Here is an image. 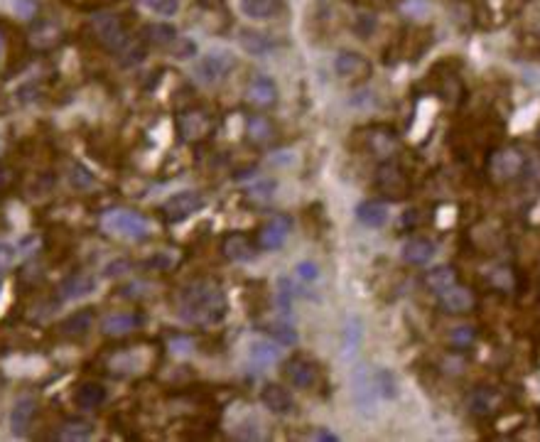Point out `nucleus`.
Wrapping results in <instances>:
<instances>
[{"instance_id":"nucleus-1","label":"nucleus","mask_w":540,"mask_h":442,"mask_svg":"<svg viewBox=\"0 0 540 442\" xmlns=\"http://www.w3.org/2000/svg\"><path fill=\"white\" fill-rule=\"evenodd\" d=\"M180 315L192 324H216L226 315V297L221 287L211 280H194L187 287H182L180 297Z\"/></svg>"},{"instance_id":"nucleus-2","label":"nucleus","mask_w":540,"mask_h":442,"mask_svg":"<svg viewBox=\"0 0 540 442\" xmlns=\"http://www.w3.org/2000/svg\"><path fill=\"white\" fill-rule=\"evenodd\" d=\"M104 228L114 236L121 238H145L150 233V223H148L145 216H140L138 211H128V209H116L109 211L104 216Z\"/></svg>"},{"instance_id":"nucleus-3","label":"nucleus","mask_w":540,"mask_h":442,"mask_svg":"<svg viewBox=\"0 0 540 442\" xmlns=\"http://www.w3.org/2000/svg\"><path fill=\"white\" fill-rule=\"evenodd\" d=\"M91 30L94 37L111 52H121L128 42V32L123 28L121 18L114 13H96L91 18Z\"/></svg>"},{"instance_id":"nucleus-4","label":"nucleus","mask_w":540,"mask_h":442,"mask_svg":"<svg viewBox=\"0 0 540 442\" xmlns=\"http://www.w3.org/2000/svg\"><path fill=\"white\" fill-rule=\"evenodd\" d=\"M233 67H236V60H233V55H228V52H224V50H214L199 64H197L194 77H197V82H199V84H206V87H216V84H221L224 79L231 74Z\"/></svg>"},{"instance_id":"nucleus-5","label":"nucleus","mask_w":540,"mask_h":442,"mask_svg":"<svg viewBox=\"0 0 540 442\" xmlns=\"http://www.w3.org/2000/svg\"><path fill=\"white\" fill-rule=\"evenodd\" d=\"M204 197L199 194V192L194 189H184V192H177V194H172L167 201H165L162 211H165V219H167L170 223H180L184 219H189L192 214H197V211L204 209Z\"/></svg>"},{"instance_id":"nucleus-6","label":"nucleus","mask_w":540,"mask_h":442,"mask_svg":"<svg viewBox=\"0 0 540 442\" xmlns=\"http://www.w3.org/2000/svg\"><path fill=\"white\" fill-rule=\"evenodd\" d=\"M351 386H354L356 406H359L363 413H373V408H376V398H378L376 376H373L366 366H359V369L354 371V376H351Z\"/></svg>"},{"instance_id":"nucleus-7","label":"nucleus","mask_w":540,"mask_h":442,"mask_svg":"<svg viewBox=\"0 0 540 442\" xmlns=\"http://www.w3.org/2000/svg\"><path fill=\"white\" fill-rule=\"evenodd\" d=\"M287 233H290V219L282 214L270 216L258 231V246L263 251H275V248H280L285 243Z\"/></svg>"},{"instance_id":"nucleus-8","label":"nucleus","mask_w":540,"mask_h":442,"mask_svg":"<svg viewBox=\"0 0 540 442\" xmlns=\"http://www.w3.org/2000/svg\"><path fill=\"white\" fill-rule=\"evenodd\" d=\"M285 379L290 381V386L300 388V391H307V388L317 386L319 381V371L317 366L309 359H302V356H295L285 364Z\"/></svg>"},{"instance_id":"nucleus-9","label":"nucleus","mask_w":540,"mask_h":442,"mask_svg":"<svg viewBox=\"0 0 540 442\" xmlns=\"http://www.w3.org/2000/svg\"><path fill=\"white\" fill-rule=\"evenodd\" d=\"M246 96H248L250 104L260 106V109H268L277 101V87L270 77H253L246 87Z\"/></svg>"},{"instance_id":"nucleus-10","label":"nucleus","mask_w":540,"mask_h":442,"mask_svg":"<svg viewBox=\"0 0 540 442\" xmlns=\"http://www.w3.org/2000/svg\"><path fill=\"white\" fill-rule=\"evenodd\" d=\"M260 401H263V406L275 415H287V413H292V408H295V401H292L290 391H285V388L277 386V383H268V386L263 388Z\"/></svg>"},{"instance_id":"nucleus-11","label":"nucleus","mask_w":540,"mask_h":442,"mask_svg":"<svg viewBox=\"0 0 540 442\" xmlns=\"http://www.w3.org/2000/svg\"><path fill=\"white\" fill-rule=\"evenodd\" d=\"M35 411H37V403L35 398L30 396H23L15 401L13 406V413H10V430L13 435H25L32 425V418H35Z\"/></svg>"},{"instance_id":"nucleus-12","label":"nucleus","mask_w":540,"mask_h":442,"mask_svg":"<svg viewBox=\"0 0 540 442\" xmlns=\"http://www.w3.org/2000/svg\"><path fill=\"white\" fill-rule=\"evenodd\" d=\"M472 305H474V295H472V290H467V287L452 285L450 290L440 295L442 312H450V315H462V312L472 310Z\"/></svg>"},{"instance_id":"nucleus-13","label":"nucleus","mask_w":540,"mask_h":442,"mask_svg":"<svg viewBox=\"0 0 540 442\" xmlns=\"http://www.w3.org/2000/svg\"><path fill=\"white\" fill-rule=\"evenodd\" d=\"M143 324L140 315H133V312H116V315H109L101 322V332L109 334V337H123V334H131L133 329H138Z\"/></svg>"},{"instance_id":"nucleus-14","label":"nucleus","mask_w":540,"mask_h":442,"mask_svg":"<svg viewBox=\"0 0 540 442\" xmlns=\"http://www.w3.org/2000/svg\"><path fill=\"white\" fill-rule=\"evenodd\" d=\"M96 287V278L94 275H87V273H77L72 278H67L64 283L60 285V297L62 300H82L94 292Z\"/></svg>"},{"instance_id":"nucleus-15","label":"nucleus","mask_w":540,"mask_h":442,"mask_svg":"<svg viewBox=\"0 0 540 442\" xmlns=\"http://www.w3.org/2000/svg\"><path fill=\"white\" fill-rule=\"evenodd\" d=\"M521 170H523V158L518 155L516 150H499L494 158H491V172L501 179L516 177Z\"/></svg>"},{"instance_id":"nucleus-16","label":"nucleus","mask_w":540,"mask_h":442,"mask_svg":"<svg viewBox=\"0 0 540 442\" xmlns=\"http://www.w3.org/2000/svg\"><path fill=\"white\" fill-rule=\"evenodd\" d=\"M282 0H241V10L250 20H270L282 13Z\"/></svg>"},{"instance_id":"nucleus-17","label":"nucleus","mask_w":540,"mask_h":442,"mask_svg":"<svg viewBox=\"0 0 540 442\" xmlns=\"http://www.w3.org/2000/svg\"><path fill=\"white\" fill-rule=\"evenodd\" d=\"M334 69L341 79H359V77H366L371 67H368V62L363 60L361 55H356V52H341L334 62Z\"/></svg>"},{"instance_id":"nucleus-18","label":"nucleus","mask_w":540,"mask_h":442,"mask_svg":"<svg viewBox=\"0 0 540 442\" xmlns=\"http://www.w3.org/2000/svg\"><path fill=\"white\" fill-rule=\"evenodd\" d=\"M435 255V243L430 238H422V236H415V238H408L403 243V258L413 265H425L432 260Z\"/></svg>"},{"instance_id":"nucleus-19","label":"nucleus","mask_w":540,"mask_h":442,"mask_svg":"<svg viewBox=\"0 0 540 442\" xmlns=\"http://www.w3.org/2000/svg\"><path fill=\"white\" fill-rule=\"evenodd\" d=\"M238 42L248 55H255V57H263L275 50V40H272L268 32H260V30H243Z\"/></svg>"},{"instance_id":"nucleus-20","label":"nucleus","mask_w":540,"mask_h":442,"mask_svg":"<svg viewBox=\"0 0 540 442\" xmlns=\"http://www.w3.org/2000/svg\"><path fill=\"white\" fill-rule=\"evenodd\" d=\"M211 121L204 111H189L180 118V131L184 133L187 140H197V138H204L206 131H209Z\"/></svg>"},{"instance_id":"nucleus-21","label":"nucleus","mask_w":540,"mask_h":442,"mask_svg":"<svg viewBox=\"0 0 540 442\" xmlns=\"http://www.w3.org/2000/svg\"><path fill=\"white\" fill-rule=\"evenodd\" d=\"M368 148H371V153L376 158L388 160L395 155V150H398V138L393 136V131L381 128V131L368 133Z\"/></svg>"},{"instance_id":"nucleus-22","label":"nucleus","mask_w":540,"mask_h":442,"mask_svg":"<svg viewBox=\"0 0 540 442\" xmlns=\"http://www.w3.org/2000/svg\"><path fill=\"white\" fill-rule=\"evenodd\" d=\"M106 401V388L101 383H82L74 393V403H77L82 411H94L101 403Z\"/></svg>"},{"instance_id":"nucleus-23","label":"nucleus","mask_w":540,"mask_h":442,"mask_svg":"<svg viewBox=\"0 0 540 442\" xmlns=\"http://www.w3.org/2000/svg\"><path fill=\"white\" fill-rule=\"evenodd\" d=\"M91 324H94V312L79 310L64 319V322L60 324V332L64 334V337H84V334L91 329Z\"/></svg>"},{"instance_id":"nucleus-24","label":"nucleus","mask_w":540,"mask_h":442,"mask_svg":"<svg viewBox=\"0 0 540 442\" xmlns=\"http://www.w3.org/2000/svg\"><path fill=\"white\" fill-rule=\"evenodd\" d=\"M356 216L363 226H383L388 219V206L381 204V201H363V204L356 206Z\"/></svg>"},{"instance_id":"nucleus-25","label":"nucleus","mask_w":540,"mask_h":442,"mask_svg":"<svg viewBox=\"0 0 540 442\" xmlns=\"http://www.w3.org/2000/svg\"><path fill=\"white\" fill-rule=\"evenodd\" d=\"M425 285L430 287L435 295H442V292H447L452 285H457V273H454L450 265H440V268H435V270L427 273Z\"/></svg>"},{"instance_id":"nucleus-26","label":"nucleus","mask_w":540,"mask_h":442,"mask_svg":"<svg viewBox=\"0 0 540 442\" xmlns=\"http://www.w3.org/2000/svg\"><path fill=\"white\" fill-rule=\"evenodd\" d=\"M250 253H253V246H250V241L243 233H231V236L224 238V255H226V258L248 260Z\"/></svg>"},{"instance_id":"nucleus-27","label":"nucleus","mask_w":540,"mask_h":442,"mask_svg":"<svg viewBox=\"0 0 540 442\" xmlns=\"http://www.w3.org/2000/svg\"><path fill=\"white\" fill-rule=\"evenodd\" d=\"M378 187H381L383 192H400L403 189V172H400L395 165H381V170H378V177H376Z\"/></svg>"},{"instance_id":"nucleus-28","label":"nucleus","mask_w":540,"mask_h":442,"mask_svg":"<svg viewBox=\"0 0 540 442\" xmlns=\"http://www.w3.org/2000/svg\"><path fill=\"white\" fill-rule=\"evenodd\" d=\"M62 37V30L60 25L50 23V20H45V23H40L35 30H32V42H35L37 47H52L57 45Z\"/></svg>"},{"instance_id":"nucleus-29","label":"nucleus","mask_w":540,"mask_h":442,"mask_svg":"<svg viewBox=\"0 0 540 442\" xmlns=\"http://www.w3.org/2000/svg\"><path fill=\"white\" fill-rule=\"evenodd\" d=\"M248 356L260 366H268V364H275L280 359V351L272 347L270 342H250L248 347Z\"/></svg>"},{"instance_id":"nucleus-30","label":"nucleus","mask_w":540,"mask_h":442,"mask_svg":"<svg viewBox=\"0 0 540 442\" xmlns=\"http://www.w3.org/2000/svg\"><path fill=\"white\" fill-rule=\"evenodd\" d=\"M265 332H268L270 339H275L277 344H282V347H295V344L300 342V337H297V332L290 327V324L272 322V324L265 327Z\"/></svg>"},{"instance_id":"nucleus-31","label":"nucleus","mask_w":540,"mask_h":442,"mask_svg":"<svg viewBox=\"0 0 540 442\" xmlns=\"http://www.w3.org/2000/svg\"><path fill=\"white\" fill-rule=\"evenodd\" d=\"M248 138L253 143H265L272 138V126L268 118H263V116H253V118L248 121Z\"/></svg>"},{"instance_id":"nucleus-32","label":"nucleus","mask_w":540,"mask_h":442,"mask_svg":"<svg viewBox=\"0 0 540 442\" xmlns=\"http://www.w3.org/2000/svg\"><path fill=\"white\" fill-rule=\"evenodd\" d=\"M175 28H170V25H150V28L145 30V40L150 42V45L155 47H165L170 45V42H175Z\"/></svg>"},{"instance_id":"nucleus-33","label":"nucleus","mask_w":540,"mask_h":442,"mask_svg":"<svg viewBox=\"0 0 540 442\" xmlns=\"http://www.w3.org/2000/svg\"><path fill=\"white\" fill-rule=\"evenodd\" d=\"M359 339H361V322L356 317H351L349 322H346V329H344V344H341V349H344V356H351L356 351V347H359Z\"/></svg>"},{"instance_id":"nucleus-34","label":"nucleus","mask_w":540,"mask_h":442,"mask_svg":"<svg viewBox=\"0 0 540 442\" xmlns=\"http://www.w3.org/2000/svg\"><path fill=\"white\" fill-rule=\"evenodd\" d=\"M91 433H94V428H91V423H87V420H69V423L60 430V438L62 440H84V438H89Z\"/></svg>"},{"instance_id":"nucleus-35","label":"nucleus","mask_w":540,"mask_h":442,"mask_svg":"<svg viewBox=\"0 0 540 442\" xmlns=\"http://www.w3.org/2000/svg\"><path fill=\"white\" fill-rule=\"evenodd\" d=\"M376 386H378V396L383 398H395L398 396V383H395V376L390 371H376Z\"/></svg>"},{"instance_id":"nucleus-36","label":"nucleus","mask_w":540,"mask_h":442,"mask_svg":"<svg viewBox=\"0 0 540 442\" xmlns=\"http://www.w3.org/2000/svg\"><path fill=\"white\" fill-rule=\"evenodd\" d=\"M143 5H145L148 10H153V13L158 15H175L180 10V0H140Z\"/></svg>"},{"instance_id":"nucleus-37","label":"nucleus","mask_w":540,"mask_h":442,"mask_svg":"<svg viewBox=\"0 0 540 442\" xmlns=\"http://www.w3.org/2000/svg\"><path fill=\"white\" fill-rule=\"evenodd\" d=\"M15 255H18V248H15L13 243L0 241V273H3V270H8V268H13Z\"/></svg>"},{"instance_id":"nucleus-38","label":"nucleus","mask_w":540,"mask_h":442,"mask_svg":"<svg viewBox=\"0 0 540 442\" xmlns=\"http://www.w3.org/2000/svg\"><path fill=\"white\" fill-rule=\"evenodd\" d=\"M450 339H452L454 347H467V344H472V339H474V329L472 327H454Z\"/></svg>"},{"instance_id":"nucleus-39","label":"nucleus","mask_w":540,"mask_h":442,"mask_svg":"<svg viewBox=\"0 0 540 442\" xmlns=\"http://www.w3.org/2000/svg\"><path fill=\"white\" fill-rule=\"evenodd\" d=\"M297 275H300L302 280H317L319 278V268L317 263H309V260H302V263H297Z\"/></svg>"},{"instance_id":"nucleus-40","label":"nucleus","mask_w":540,"mask_h":442,"mask_svg":"<svg viewBox=\"0 0 540 442\" xmlns=\"http://www.w3.org/2000/svg\"><path fill=\"white\" fill-rule=\"evenodd\" d=\"M72 184H77V187H87V184H91V175H87V170H82V167H74L72 170Z\"/></svg>"},{"instance_id":"nucleus-41","label":"nucleus","mask_w":540,"mask_h":442,"mask_svg":"<svg viewBox=\"0 0 540 442\" xmlns=\"http://www.w3.org/2000/svg\"><path fill=\"white\" fill-rule=\"evenodd\" d=\"M15 179V175H13V170H8V167H0V192L3 189H8L10 187V182Z\"/></svg>"},{"instance_id":"nucleus-42","label":"nucleus","mask_w":540,"mask_h":442,"mask_svg":"<svg viewBox=\"0 0 540 442\" xmlns=\"http://www.w3.org/2000/svg\"><path fill=\"white\" fill-rule=\"evenodd\" d=\"M3 55H5V37L3 32H0V62H3Z\"/></svg>"},{"instance_id":"nucleus-43","label":"nucleus","mask_w":540,"mask_h":442,"mask_svg":"<svg viewBox=\"0 0 540 442\" xmlns=\"http://www.w3.org/2000/svg\"><path fill=\"white\" fill-rule=\"evenodd\" d=\"M319 440H336V435H331V433H319Z\"/></svg>"}]
</instances>
